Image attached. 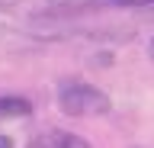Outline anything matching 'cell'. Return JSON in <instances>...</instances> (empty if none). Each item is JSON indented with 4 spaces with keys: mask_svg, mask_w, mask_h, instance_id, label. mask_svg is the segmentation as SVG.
Returning <instances> with one entry per match:
<instances>
[{
    "mask_svg": "<svg viewBox=\"0 0 154 148\" xmlns=\"http://www.w3.org/2000/svg\"><path fill=\"white\" fill-rule=\"evenodd\" d=\"M151 55H154V39H151Z\"/></svg>",
    "mask_w": 154,
    "mask_h": 148,
    "instance_id": "6",
    "label": "cell"
},
{
    "mask_svg": "<svg viewBox=\"0 0 154 148\" xmlns=\"http://www.w3.org/2000/svg\"><path fill=\"white\" fill-rule=\"evenodd\" d=\"M144 13H148V16H154V3H151V7H144Z\"/></svg>",
    "mask_w": 154,
    "mask_h": 148,
    "instance_id": "5",
    "label": "cell"
},
{
    "mask_svg": "<svg viewBox=\"0 0 154 148\" xmlns=\"http://www.w3.org/2000/svg\"><path fill=\"white\" fill-rule=\"evenodd\" d=\"M32 103L26 97H0V119L3 116H29Z\"/></svg>",
    "mask_w": 154,
    "mask_h": 148,
    "instance_id": "4",
    "label": "cell"
},
{
    "mask_svg": "<svg viewBox=\"0 0 154 148\" xmlns=\"http://www.w3.org/2000/svg\"><path fill=\"white\" fill-rule=\"evenodd\" d=\"M29 148H93L87 138L74 135V132H64V129H48V132H38L32 135Z\"/></svg>",
    "mask_w": 154,
    "mask_h": 148,
    "instance_id": "3",
    "label": "cell"
},
{
    "mask_svg": "<svg viewBox=\"0 0 154 148\" xmlns=\"http://www.w3.org/2000/svg\"><path fill=\"white\" fill-rule=\"evenodd\" d=\"M58 106L67 116H103L109 113V97L87 80H64L58 87Z\"/></svg>",
    "mask_w": 154,
    "mask_h": 148,
    "instance_id": "1",
    "label": "cell"
},
{
    "mask_svg": "<svg viewBox=\"0 0 154 148\" xmlns=\"http://www.w3.org/2000/svg\"><path fill=\"white\" fill-rule=\"evenodd\" d=\"M109 3H119L122 0H45V16L48 20H67V16H77V13H90V10H103Z\"/></svg>",
    "mask_w": 154,
    "mask_h": 148,
    "instance_id": "2",
    "label": "cell"
}]
</instances>
